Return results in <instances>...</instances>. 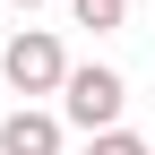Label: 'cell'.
<instances>
[{
  "label": "cell",
  "instance_id": "cell-1",
  "mask_svg": "<svg viewBox=\"0 0 155 155\" xmlns=\"http://www.w3.org/2000/svg\"><path fill=\"white\" fill-rule=\"evenodd\" d=\"M0 78H9L17 95H61L69 86V52L52 26H17L9 43H0Z\"/></svg>",
  "mask_w": 155,
  "mask_h": 155
},
{
  "label": "cell",
  "instance_id": "cell-4",
  "mask_svg": "<svg viewBox=\"0 0 155 155\" xmlns=\"http://www.w3.org/2000/svg\"><path fill=\"white\" fill-rule=\"evenodd\" d=\"M61 9L78 17V26H95V35H112V26H129V0H61Z\"/></svg>",
  "mask_w": 155,
  "mask_h": 155
},
{
  "label": "cell",
  "instance_id": "cell-5",
  "mask_svg": "<svg viewBox=\"0 0 155 155\" xmlns=\"http://www.w3.org/2000/svg\"><path fill=\"white\" fill-rule=\"evenodd\" d=\"M86 155H155V147H147V138H138V129H104V138H95V147H86Z\"/></svg>",
  "mask_w": 155,
  "mask_h": 155
},
{
  "label": "cell",
  "instance_id": "cell-2",
  "mask_svg": "<svg viewBox=\"0 0 155 155\" xmlns=\"http://www.w3.org/2000/svg\"><path fill=\"white\" fill-rule=\"evenodd\" d=\"M121 104H129V86H121V69H104V61L69 69V86H61V121H69V129H86V138L121 129Z\"/></svg>",
  "mask_w": 155,
  "mask_h": 155
},
{
  "label": "cell",
  "instance_id": "cell-3",
  "mask_svg": "<svg viewBox=\"0 0 155 155\" xmlns=\"http://www.w3.org/2000/svg\"><path fill=\"white\" fill-rule=\"evenodd\" d=\"M61 112H35V104H17L9 121H0V155H61Z\"/></svg>",
  "mask_w": 155,
  "mask_h": 155
},
{
  "label": "cell",
  "instance_id": "cell-6",
  "mask_svg": "<svg viewBox=\"0 0 155 155\" xmlns=\"http://www.w3.org/2000/svg\"><path fill=\"white\" fill-rule=\"evenodd\" d=\"M9 9H17V17H35V9H43V0H9Z\"/></svg>",
  "mask_w": 155,
  "mask_h": 155
}]
</instances>
